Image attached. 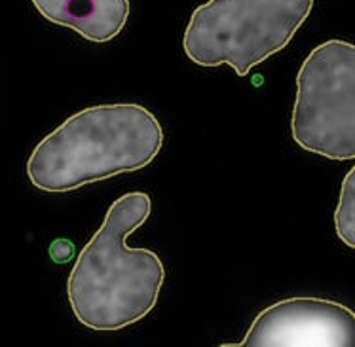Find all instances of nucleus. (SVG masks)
<instances>
[{
  "instance_id": "obj_4",
  "label": "nucleus",
  "mask_w": 355,
  "mask_h": 347,
  "mask_svg": "<svg viewBox=\"0 0 355 347\" xmlns=\"http://www.w3.org/2000/svg\"><path fill=\"white\" fill-rule=\"evenodd\" d=\"M291 135L306 152L346 161L355 158V46H315L297 76Z\"/></svg>"
},
{
  "instance_id": "obj_2",
  "label": "nucleus",
  "mask_w": 355,
  "mask_h": 347,
  "mask_svg": "<svg viewBox=\"0 0 355 347\" xmlns=\"http://www.w3.org/2000/svg\"><path fill=\"white\" fill-rule=\"evenodd\" d=\"M164 146L158 118L137 103L95 105L69 116L27 161L35 188L65 194L150 166Z\"/></svg>"
},
{
  "instance_id": "obj_7",
  "label": "nucleus",
  "mask_w": 355,
  "mask_h": 347,
  "mask_svg": "<svg viewBox=\"0 0 355 347\" xmlns=\"http://www.w3.org/2000/svg\"><path fill=\"white\" fill-rule=\"evenodd\" d=\"M334 231L344 245L355 249V169H349L342 181L334 209Z\"/></svg>"
},
{
  "instance_id": "obj_3",
  "label": "nucleus",
  "mask_w": 355,
  "mask_h": 347,
  "mask_svg": "<svg viewBox=\"0 0 355 347\" xmlns=\"http://www.w3.org/2000/svg\"><path fill=\"white\" fill-rule=\"evenodd\" d=\"M315 0H207L182 35L184 55L200 66H232L247 76L282 51L312 14Z\"/></svg>"
},
{
  "instance_id": "obj_6",
  "label": "nucleus",
  "mask_w": 355,
  "mask_h": 347,
  "mask_svg": "<svg viewBox=\"0 0 355 347\" xmlns=\"http://www.w3.org/2000/svg\"><path fill=\"white\" fill-rule=\"evenodd\" d=\"M44 19L73 29L89 42L116 38L130 17V0H31Z\"/></svg>"
},
{
  "instance_id": "obj_1",
  "label": "nucleus",
  "mask_w": 355,
  "mask_h": 347,
  "mask_svg": "<svg viewBox=\"0 0 355 347\" xmlns=\"http://www.w3.org/2000/svg\"><path fill=\"white\" fill-rule=\"evenodd\" d=\"M153 213V197L130 192L107 211L67 279V296L80 325L114 332L143 321L156 308L166 266L153 249H131L128 238Z\"/></svg>"
},
{
  "instance_id": "obj_5",
  "label": "nucleus",
  "mask_w": 355,
  "mask_h": 347,
  "mask_svg": "<svg viewBox=\"0 0 355 347\" xmlns=\"http://www.w3.org/2000/svg\"><path fill=\"white\" fill-rule=\"evenodd\" d=\"M232 346L354 347L355 313L325 298H287L262 310L245 338Z\"/></svg>"
}]
</instances>
